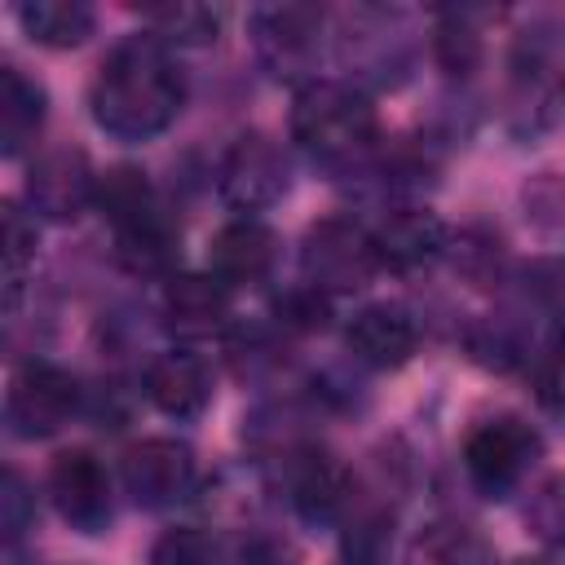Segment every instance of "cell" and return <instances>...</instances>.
<instances>
[{
	"label": "cell",
	"mask_w": 565,
	"mask_h": 565,
	"mask_svg": "<svg viewBox=\"0 0 565 565\" xmlns=\"http://www.w3.org/2000/svg\"><path fill=\"white\" fill-rule=\"evenodd\" d=\"M93 119L115 141L159 137L185 106V79L154 35L119 40L93 79Z\"/></svg>",
	"instance_id": "cell-1"
},
{
	"label": "cell",
	"mask_w": 565,
	"mask_h": 565,
	"mask_svg": "<svg viewBox=\"0 0 565 565\" xmlns=\"http://www.w3.org/2000/svg\"><path fill=\"white\" fill-rule=\"evenodd\" d=\"M75 411H79V380L57 362H26L9 380L4 419L13 437H26V441L53 437L71 424Z\"/></svg>",
	"instance_id": "cell-5"
},
{
	"label": "cell",
	"mask_w": 565,
	"mask_h": 565,
	"mask_svg": "<svg viewBox=\"0 0 565 565\" xmlns=\"http://www.w3.org/2000/svg\"><path fill=\"white\" fill-rule=\"evenodd\" d=\"M274 313H278V322L282 327H291V331H322L327 322H331V296L322 291V287H313V282H291L278 300H274Z\"/></svg>",
	"instance_id": "cell-27"
},
{
	"label": "cell",
	"mask_w": 565,
	"mask_h": 565,
	"mask_svg": "<svg viewBox=\"0 0 565 565\" xmlns=\"http://www.w3.org/2000/svg\"><path fill=\"white\" fill-rule=\"evenodd\" d=\"M371 247H375L380 269L415 274V269H428L437 256H446L450 234H446V225H441L437 212H428V207H402V212H393V216H384L375 225Z\"/></svg>",
	"instance_id": "cell-13"
},
{
	"label": "cell",
	"mask_w": 565,
	"mask_h": 565,
	"mask_svg": "<svg viewBox=\"0 0 565 565\" xmlns=\"http://www.w3.org/2000/svg\"><path fill=\"white\" fill-rule=\"evenodd\" d=\"M344 344H349V353L358 362H366L375 371H397V366H406L415 358L419 327H415V318L402 305L380 300V305H366V309H358L349 318Z\"/></svg>",
	"instance_id": "cell-14"
},
{
	"label": "cell",
	"mask_w": 565,
	"mask_h": 565,
	"mask_svg": "<svg viewBox=\"0 0 565 565\" xmlns=\"http://www.w3.org/2000/svg\"><path fill=\"white\" fill-rule=\"evenodd\" d=\"M516 565H552V561H543V556H521Z\"/></svg>",
	"instance_id": "cell-34"
},
{
	"label": "cell",
	"mask_w": 565,
	"mask_h": 565,
	"mask_svg": "<svg viewBox=\"0 0 565 565\" xmlns=\"http://www.w3.org/2000/svg\"><path fill=\"white\" fill-rule=\"evenodd\" d=\"M455 256V269L472 282V287H494L499 278V265H503V247L494 234H481V230H468L455 238V247H446Z\"/></svg>",
	"instance_id": "cell-26"
},
{
	"label": "cell",
	"mask_w": 565,
	"mask_h": 565,
	"mask_svg": "<svg viewBox=\"0 0 565 565\" xmlns=\"http://www.w3.org/2000/svg\"><path fill=\"white\" fill-rule=\"evenodd\" d=\"M486 331V340L481 335H472V353H477V362H486V366H512V362H521V340L512 335V331H503L499 322H486L481 327Z\"/></svg>",
	"instance_id": "cell-31"
},
{
	"label": "cell",
	"mask_w": 565,
	"mask_h": 565,
	"mask_svg": "<svg viewBox=\"0 0 565 565\" xmlns=\"http://www.w3.org/2000/svg\"><path fill=\"white\" fill-rule=\"evenodd\" d=\"M49 494L71 530L102 534L110 525V477L93 450H62L49 468Z\"/></svg>",
	"instance_id": "cell-10"
},
{
	"label": "cell",
	"mask_w": 565,
	"mask_h": 565,
	"mask_svg": "<svg viewBox=\"0 0 565 565\" xmlns=\"http://www.w3.org/2000/svg\"><path fill=\"white\" fill-rule=\"evenodd\" d=\"M287 494H291V508L313 521V525H331L344 516L349 499H353V481H349V468L318 450V446H305L287 459Z\"/></svg>",
	"instance_id": "cell-12"
},
{
	"label": "cell",
	"mask_w": 565,
	"mask_h": 565,
	"mask_svg": "<svg viewBox=\"0 0 565 565\" xmlns=\"http://www.w3.org/2000/svg\"><path fill=\"white\" fill-rule=\"evenodd\" d=\"M146 565H221V543L199 525H172L150 543Z\"/></svg>",
	"instance_id": "cell-25"
},
{
	"label": "cell",
	"mask_w": 565,
	"mask_h": 565,
	"mask_svg": "<svg viewBox=\"0 0 565 565\" xmlns=\"http://www.w3.org/2000/svg\"><path fill=\"white\" fill-rule=\"evenodd\" d=\"M0 221H4V309L13 313L26 287V269L35 260V221L18 203H4Z\"/></svg>",
	"instance_id": "cell-22"
},
{
	"label": "cell",
	"mask_w": 565,
	"mask_h": 565,
	"mask_svg": "<svg viewBox=\"0 0 565 565\" xmlns=\"http://www.w3.org/2000/svg\"><path fill=\"white\" fill-rule=\"evenodd\" d=\"M287 177H291V168H287L282 146L269 132H256L252 128V132H238L230 141V150L221 154L216 190H221V199L234 212L252 216V212H260V207H269V203L282 199Z\"/></svg>",
	"instance_id": "cell-6"
},
{
	"label": "cell",
	"mask_w": 565,
	"mask_h": 565,
	"mask_svg": "<svg viewBox=\"0 0 565 565\" xmlns=\"http://www.w3.org/2000/svg\"><path fill=\"white\" fill-rule=\"evenodd\" d=\"M534 380H539V402H543L552 415H565V366L556 362V366L539 371Z\"/></svg>",
	"instance_id": "cell-32"
},
{
	"label": "cell",
	"mask_w": 565,
	"mask_h": 565,
	"mask_svg": "<svg viewBox=\"0 0 565 565\" xmlns=\"http://www.w3.org/2000/svg\"><path fill=\"white\" fill-rule=\"evenodd\" d=\"M375 269H380V260H375L371 234L349 216H327V221L309 225L300 238V274H305V282L322 287L327 296L366 287Z\"/></svg>",
	"instance_id": "cell-4"
},
{
	"label": "cell",
	"mask_w": 565,
	"mask_h": 565,
	"mask_svg": "<svg viewBox=\"0 0 565 565\" xmlns=\"http://www.w3.org/2000/svg\"><path fill=\"white\" fill-rule=\"evenodd\" d=\"M252 44L278 79L300 75L318 57L322 9H313V4H265V9L252 13Z\"/></svg>",
	"instance_id": "cell-9"
},
{
	"label": "cell",
	"mask_w": 565,
	"mask_h": 565,
	"mask_svg": "<svg viewBox=\"0 0 565 565\" xmlns=\"http://www.w3.org/2000/svg\"><path fill=\"white\" fill-rule=\"evenodd\" d=\"M0 521H4V539L9 543H18L35 521V494L26 490L22 472H13V468L4 472V486H0Z\"/></svg>",
	"instance_id": "cell-29"
},
{
	"label": "cell",
	"mask_w": 565,
	"mask_h": 565,
	"mask_svg": "<svg viewBox=\"0 0 565 565\" xmlns=\"http://www.w3.org/2000/svg\"><path fill=\"white\" fill-rule=\"evenodd\" d=\"M402 565H494V547L463 521H433L406 543Z\"/></svg>",
	"instance_id": "cell-19"
},
{
	"label": "cell",
	"mask_w": 565,
	"mask_h": 565,
	"mask_svg": "<svg viewBox=\"0 0 565 565\" xmlns=\"http://www.w3.org/2000/svg\"><path fill=\"white\" fill-rule=\"evenodd\" d=\"M340 565H388L384 552V525L380 521H362L353 525V534L344 539V561Z\"/></svg>",
	"instance_id": "cell-30"
},
{
	"label": "cell",
	"mask_w": 565,
	"mask_h": 565,
	"mask_svg": "<svg viewBox=\"0 0 565 565\" xmlns=\"http://www.w3.org/2000/svg\"><path fill=\"white\" fill-rule=\"evenodd\" d=\"M44 115H49L44 88L26 71L4 66L0 71V150H4V159H18L35 146Z\"/></svg>",
	"instance_id": "cell-18"
},
{
	"label": "cell",
	"mask_w": 565,
	"mask_h": 565,
	"mask_svg": "<svg viewBox=\"0 0 565 565\" xmlns=\"http://www.w3.org/2000/svg\"><path fill=\"white\" fill-rule=\"evenodd\" d=\"M18 22L44 49H79L93 35L97 13L84 0H31L18 9Z\"/></svg>",
	"instance_id": "cell-20"
},
{
	"label": "cell",
	"mask_w": 565,
	"mask_h": 565,
	"mask_svg": "<svg viewBox=\"0 0 565 565\" xmlns=\"http://www.w3.org/2000/svg\"><path fill=\"white\" fill-rule=\"evenodd\" d=\"M97 207L115 230V225L150 212L154 207V190H150L141 168H110L106 177H97Z\"/></svg>",
	"instance_id": "cell-23"
},
{
	"label": "cell",
	"mask_w": 565,
	"mask_h": 565,
	"mask_svg": "<svg viewBox=\"0 0 565 565\" xmlns=\"http://www.w3.org/2000/svg\"><path fill=\"white\" fill-rule=\"evenodd\" d=\"M278 260V234L256 216L225 221L207 243V274L225 287H256Z\"/></svg>",
	"instance_id": "cell-11"
},
{
	"label": "cell",
	"mask_w": 565,
	"mask_h": 565,
	"mask_svg": "<svg viewBox=\"0 0 565 565\" xmlns=\"http://www.w3.org/2000/svg\"><path fill=\"white\" fill-rule=\"evenodd\" d=\"M163 327L177 340H207L230 322V287L212 274H172L159 300Z\"/></svg>",
	"instance_id": "cell-15"
},
{
	"label": "cell",
	"mask_w": 565,
	"mask_h": 565,
	"mask_svg": "<svg viewBox=\"0 0 565 565\" xmlns=\"http://www.w3.org/2000/svg\"><path fill=\"white\" fill-rule=\"evenodd\" d=\"M296 146L327 172H353L380 141V119L366 93L340 79H309L291 106Z\"/></svg>",
	"instance_id": "cell-2"
},
{
	"label": "cell",
	"mask_w": 565,
	"mask_h": 565,
	"mask_svg": "<svg viewBox=\"0 0 565 565\" xmlns=\"http://www.w3.org/2000/svg\"><path fill=\"white\" fill-rule=\"evenodd\" d=\"M146 397L172 419H194L212 402V371L199 353L168 349L146 366Z\"/></svg>",
	"instance_id": "cell-16"
},
{
	"label": "cell",
	"mask_w": 565,
	"mask_h": 565,
	"mask_svg": "<svg viewBox=\"0 0 565 565\" xmlns=\"http://www.w3.org/2000/svg\"><path fill=\"white\" fill-rule=\"evenodd\" d=\"M146 22H150V35L159 44H185V49H199V44H212L221 35V9L212 4H194V0H168V4H150L146 9Z\"/></svg>",
	"instance_id": "cell-21"
},
{
	"label": "cell",
	"mask_w": 565,
	"mask_h": 565,
	"mask_svg": "<svg viewBox=\"0 0 565 565\" xmlns=\"http://www.w3.org/2000/svg\"><path fill=\"white\" fill-rule=\"evenodd\" d=\"M525 525L534 530L539 543L565 547V477H547L530 503H525Z\"/></svg>",
	"instance_id": "cell-28"
},
{
	"label": "cell",
	"mask_w": 565,
	"mask_h": 565,
	"mask_svg": "<svg viewBox=\"0 0 565 565\" xmlns=\"http://www.w3.org/2000/svg\"><path fill=\"white\" fill-rule=\"evenodd\" d=\"M552 353H556V362L565 366V309H561V318H556V335H552Z\"/></svg>",
	"instance_id": "cell-33"
},
{
	"label": "cell",
	"mask_w": 565,
	"mask_h": 565,
	"mask_svg": "<svg viewBox=\"0 0 565 565\" xmlns=\"http://www.w3.org/2000/svg\"><path fill=\"white\" fill-rule=\"evenodd\" d=\"M177 247H181V230L172 225V216L159 203L150 212L115 225V260L137 278L168 274L177 260Z\"/></svg>",
	"instance_id": "cell-17"
},
{
	"label": "cell",
	"mask_w": 565,
	"mask_h": 565,
	"mask_svg": "<svg viewBox=\"0 0 565 565\" xmlns=\"http://www.w3.org/2000/svg\"><path fill=\"white\" fill-rule=\"evenodd\" d=\"M539 455H543L539 428L516 415H494V419L477 424L463 441V468H468L472 486L490 499H503L508 490H516Z\"/></svg>",
	"instance_id": "cell-3"
},
{
	"label": "cell",
	"mask_w": 565,
	"mask_h": 565,
	"mask_svg": "<svg viewBox=\"0 0 565 565\" xmlns=\"http://www.w3.org/2000/svg\"><path fill=\"white\" fill-rule=\"evenodd\" d=\"M119 477L137 508H168L194 486V450L177 437H146L124 450Z\"/></svg>",
	"instance_id": "cell-7"
},
{
	"label": "cell",
	"mask_w": 565,
	"mask_h": 565,
	"mask_svg": "<svg viewBox=\"0 0 565 565\" xmlns=\"http://www.w3.org/2000/svg\"><path fill=\"white\" fill-rule=\"evenodd\" d=\"M433 57L446 75L455 79H468L477 66H481V35L477 26L463 18V13H446L433 31Z\"/></svg>",
	"instance_id": "cell-24"
},
{
	"label": "cell",
	"mask_w": 565,
	"mask_h": 565,
	"mask_svg": "<svg viewBox=\"0 0 565 565\" xmlns=\"http://www.w3.org/2000/svg\"><path fill=\"white\" fill-rule=\"evenodd\" d=\"M26 203L44 221H57V225L79 221L97 203V177H93L88 154L71 146L40 154L26 172Z\"/></svg>",
	"instance_id": "cell-8"
}]
</instances>
